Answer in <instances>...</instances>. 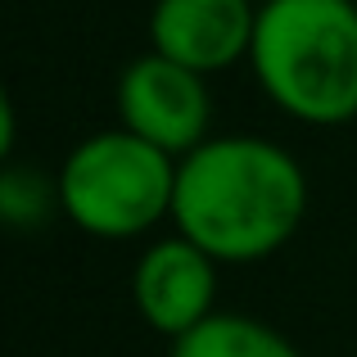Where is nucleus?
<instances>
[{
	"label": "nucleus",
	"instance_id": "nucleus-1",
	"mask_svg": "<svg viewBox=\"0 0 357 357\" xmlns=\"http://www.w3.org/2000/svg\"><path fill=\"white\" fill-rule=\"evenodd\" d=\"M307 218V176L285 145L262 136H208L176 158L172 222L222 267L262 262L298 236Z\"/></svg>",
	"mask_w": 357,
	"mask_h": 357
},
{
	"label": "nucleus",
	"instance_id": "nucleus-2",
	"mask_svg": "<svg viewBox=\"0 0 357 357\" xmlns=\"http://www.w3.org/2000/svg\"><path fill=\"white\" fill-rule=\"evenodd\" d=\"M249 68L262 96L303 127L357 118V0H262Z\"/></svg>",
	"mask_w": 357,
	"mask_h": 357
},
{
	"label": "nucleus",
	"instance_id": "nucleus-3",
	"mask_svg": "<svg viewBox=\"0 0 357 357\" xmlns=\"http://www.w3.org/2000/svg\"><path fill=\"white\" fill-rule=\"evenodd\" d=\"M59 181V208L96 240H136L172 218L176 158L127 127L96 131L68 149Z\"/></svg>",
	"mask_w": 357,
	"mask_h": 357
},
{
	"label": "nucleus",
	"instance_id": "nucleus-4",
	"mask_svg": "<svg viewBox=\"0 0 357 357\" xmlns=\"http://www.w3.org/2000/svg\"><path fill=\"white\" fill-rule=\"evenodd\" d=\"M118 118H122V127L145 136L149 145L167 149L172 158H185L195 145H204L213 136L208 77L158 50H149L122 68Z\"/></svg>",
	"mask_w": 357,
	"mask_h": 357
},
{
	"label": "nucleus",
	"instance_id": "nucleus-5",
	"mask_svg": "<svg viewBox=\"0 0 357 357\" xmlns=\"http://www.w3.org/2000/svg\"><path fill=\"white\" fill-rule=\"evenodd\" d=\"M218 267L208 249L185 240L181 231L154 240L131 267V303L149 331L181 340L218 312Z\"/></svg>",
	"mask_w": 357,
	"mask_h": 357
},
{
	"label": "nucleus",
	"instance_id": "nucleus-6",
	"mask_svg": "<svg viewBox=\"0 0 357 357\" xmlns=\"http://www.w3.org/2000/svg\"><path fill=\"white\" fill-rule=\"evenodd\" d=\"M253 23H258L253 0H154L149 45L213 77L236 63H249Z\"/></svg>",
	"mask_w": 357,
	"mask_h": 357
},
{
	"label": "nucleus",
	"instance_id": "nucleus-7",
	"mask_svg": "<svg viewBox=\"0 0 357 357\" xmlns=\"http://www.w3.org/2000/svg\"><path fill=\"white\" fill-rule=\"evenodd\" d=\"M167 357H303L276 326L244 312H213L181 340H172Z\"/></svg>",
	"mask_w": 357,
	"mask_h": 357
},
{
	"label": "nucleus",
	"instance_id": "nucleus-8",
	"mask_svg": "<svg viewBox=\"0 0 357 357\" xmlns=\"http://www.w3.org/2000/svg\"><path fill=\"white\" fill-rule=\"evenodd\" d=\"M50 213H63L59 208V181H45L32 167H18V163H9L0 172V218L9 227H18V231L45 227Z\"/></svg>",
	"mask_w": 357,
	"mask_h": 357
}]
</instances>
